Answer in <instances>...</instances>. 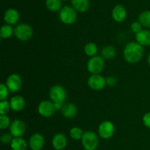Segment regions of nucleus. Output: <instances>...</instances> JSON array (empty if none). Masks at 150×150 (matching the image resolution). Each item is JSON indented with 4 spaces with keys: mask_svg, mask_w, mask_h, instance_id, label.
Instances as JSON below:
<instances>
[{
    "mask_svg": "<svg viewBox=\"0 0 150 150\" xmlns=\"http://www.w3.org/2000/svg\"><path fill=\"white\" fill-rule=\"evenodd\" d=\"M45 144V139L42 134L35 133L31 136L29 145L32 150H41Z\"/></svg>",
    "mask_w": 150,
    "mask_h": 150,
    "instance_id": "f8f14e48",
    "label": "nucleus"
},
{
    "mask_svg": "<svg viewBox=\"0 0 150 150\" xmlns=\"http://www.w3.org/2000/svg\"><path fill=\"white\" fill-rule=\"evenodd\" d=\"M98 136L103 139H109L114 136L115 133V126L114 123L109 120L102 122L98 126Z\"/></svg>",
    "mask_w": 150,
    "mask_h": 150,
    "instance_id": "0eeeda50",
    "label": "nucleus"
},
{
    "mask_svg": "<svg viewBox=\"0 0 150 150\" xmlns=\"http://www.w3.org/2000/svg\"><path fill=\"white\" fill-rule=\"evenodd\" d=\"M83 51H84V54H86L87 57H95V56H97L98 48L95 42H89L84 45Z\"/></svg>",
    "mask_w": 150,
    "mask_h": 150,
    "instance_id": "4be33fe9",
    "label": "nucleus"
},
{
    "mask_svg": "<svg viewBox=\"0 0 150 150\" xmlns=\"http://www.w3.org/2000/svg\"><path fill=\"white\" fill-rule=\"evenodd\" d=\"M139 21L143 27L150 29V10H146L139 16Z\"/></svg>",
    "mask_w": 150,
    "mask_h": 150,
    "instance_id": "b1692460",
    "label": "nucleus"
},
{
    "mask_svg": "<svg viewBox=\"0 0 150 150\" xmlns=\"http://www.w3.org/2000/svg\"><path fill=\"white\" fill-rule=\"evenodd\" d=\"M10 90L5 83H1L0 84V101L6 100L10 95Z\"/></svg>",
    "mask_w": 150,
    "mask_h": 150,
    "instance_id": "c85d7f7f",
    "label": "nucleus"
},
{
    "mask_svg": "<svg viewBox=\"0 0 150 150\" xmlns=\"http://www.w3.org/2000/svg\"><path fill=\"white\" fill-rule=\"evenodd\" d=\"M11 109L10 101L1 100L0 101V115H7V113Z\"/></svg>",
    "mask_w": 150,
    "mask_h": 150,
    "instance_id": "bb28decb",
    "label": "nucleus"
},
{
    "mask_svg": "<svg viewBox=\"0 0 150 150\" xmlns=\"http://www.w3.org/2000/svg\"><path fill=\"white\" fill-rule=\"evenodd\" d=\"M111 16H112L113 19L116 22L121 23L125 20L126 17H127V12L123 6L119 4L114 7V9L112 10V13H111Z\"/></svg>",
    "mask_w": 150,
    "mask_h": 150,
    "instance_id": "dca6fc26",
    "label": "nucleus"
},
{
    "mask_svg": "<svg viewBox=\"0 0 150 150\" xmlns=\"http://www.w3.org/2000/svg\"><path fill=\"white\" fill-rule=\"evenodd\" d=\"M82 146L85 150H95L99 145V137L93 131H85L81 139Z\"/></svg>",
    "mask_w": 150,
    "mask_h": 150,
    "instance_id": "39448f33",
    "label": "nucleus"
},
{
    "mask_svg": "<svg viewBox=\"0 0 150 150\" xmlns=\"http://www.w3.org/2000/svg\"><path fill=\"white\" fill-rule=\"evenodd\" d=\"M19 14L18 12L13 8L8 9L5 11L4 14V21L6 22V24L14 25L18 21Z\"/></svg>",
    "mask_w": 150,
    "mask_h": 150,
    "instance_id": "a211bd4d",
    "label": "nucleus"
},
{
    "mask_svg": "<svg viewBox=\"0 0 150 150\" xmlns=\"http://www.w3.org/2000/svg\"><path fill=\"white\" fill-rule=\"evenodd\" d=\"M60 21L63 23L67 25L73 24L75 23L77 18V13L76 10L70 6H64L62 8L59 14Z\"/></svg>",
    "mask_w": 150,
    "mask_h": 150,
    "instance_id": "423d86ee",
    "label": "nucleus"
},
{
    "mask_svg": "<svg viewBox=\"0 0 150 150\" xmlns=\"http://www.w3.org/2000/svg\"><path fill=\"white\" fill-rule=\"evenodd\" d=\"M72 4L76 11L84 13L89 9V0H72Z\"/></svg>",
    "mask_w": 150,
    "mask_h": 150,
    "instance_id": "aec40b11",
    "label": "nucleus"
},
{
    "mask_svg": "<svg viewBox=\"0 0 150 150\" xmlns=\"http://www.w3.org/2000/svg\"><path fill=\"white\" fill-rule=\"evenodd\" d=\"M51 144L54 149L62 150L66 147L67 144V137L64 134L62 133H56L53 137Z\"/></svg>",
    "mask_w": 150,
    "mask_h": 150,
    "instance_id": "ddd939ff",
    "label": "nucleus"
},
{
    "mask_svg": "<svg viewBox=\"0 0 150 150\" xmlns=\"http://www.w3.org/2000/svg\"><path fill=\"white\" fill-rule=\"evenodd\" d=\"M14 35L18 40L26 42L33 36V29L27 23H19L14 28Z\"/></svg>",
    "mask_w": 150,
    "mask_h": 150,
    "instance_id": "20e7f679",
    "label": "nucleus"
},
{
    "mask_svg": "<svg viewBox=\"0 0 150 150\" xmlns=\"http://www.w3.org/2000/svg\"><path fill=\"white\" fill-rule=\"evenodd\" d=\"M105 67V59L101 56L90 57L86 63V70L91 75L100 74Z\"/></svg>",
    "mask_w": 150,
    "mask_h": 150,
    "instance_id": "7ed1b4c3",
    "label": "nucleus"
},
{
    "mask_svg": "<svg viewBox=\"0 0 150 150\" xmlns=\"http://www.w3.org/2000/svg\"><path fill=\"white\" fill-rule=\"evenodd\" d=\"M45 5H46V7L49 10L53 12H56L60 10L62 3L60 0H46V1H45Z\"/></svg>",
    "mask_w": 150,
    "mask_h": 150,
    "instance_id": "393cba45",
    "label": "nucleus"
},
{
    "mask_svg": "<svg viewBox=\"0 0 150 150\" xmlns=\"http://www.w3.org/2000/svg\"><path fill=\"white\" fill-rule=\"evenodd\" d=\"M147 62H148V64H149V65L150 66V52H149V54H148V57H147Z\"/></svg>",
    "mask_w": 150,
    "mask_h": 150,
    "instance_id": "72a5a7b5",
    "label": "nucleus"
},
{
    "mask_svg": "<svg viewBox=\"0 0 150 150\" xmlns=\"http://www.w3.org/2000/svg\"><path fill=\"white\" fill-rule=\"evenodd\" d=\"M14 35V29L11 25L4 24L0 29V37L2 39H9Z\"/></svg>",
    "mask_w": 150,
    "mask_h": 150,
    "instance_id": "5701e85b",
    "label": "nucleus"
},
{
    "mask_svg": "<svg viewBox=\"0 0 150 150\" xmlns=\"http://www.w3.org/2000/svg\"><path fill=\"white\" fill-rule=\"evenodd\" d=\"M67 91L65 88L59 84H56L51 86L49 90V98L54 103L57 111L63 108L67 99Z\"/></svg>",
    "mask_w": 150,
    "mask_h": 150,
    "instance_id": "f03ea898",
    "label": "nucleus"
},
{
    "mask_svg": "<svg viewBox=\"0 0 150 150\" xmlns=\"http://www.w3.org/2000/svg\"><path fill=\"white\" fill-rule=\"evenodd\" d=\"M10 104L11 109L13 111L19 112L24 108L25 105H26V101H25L23 97L21 96V95H15V96L12 97V98L10 99Z\"/></svg>",
    "mask_w": 150,
    "mask_h": 150,
    "instance_id": "4468645a",
    "label": "nucleus"
},
{
    "mask_svg": "<svg viewBox=\"0 0 150 150\" xmlns=\"http://www.w3.org/2000/svg\"><path fill=\"white\" fill-rule=\"evenodd\" d=\"M142 122H143V124L145 127L150 129V111L149 112L146 113V114L143 116Z\"/></svg>",
    "mask_w": 150,
    "mask_h": 150,
    "instance_id": "2f4dec72",
    "label": "nucleus"
},
{
    "mask_svg": "<svg viewBox=\"0 0 150 150\" xmlns=\"http://www.w3.org/2000/svg\"><path fill=\"white\" fill-rule=\"evenodd\" d=\"M116 54H117V51L113 45H106V46L103 47L101 51V57L104 59L106 60L114 58Z\"/></svg>",
    "mask_w": 150,
    "mask_h": 150,
    "instance_id": "412c9836",
    "label": "nucleus"
},
{
    "mask_svg": "<svg viewBox=\"0 0 150 150\" xmlns=\"http://www.w3.org/2000/svg\"><path fill=\"white\" fill-rule=\"evenodd\" d=\"M27 146V142L22 137L13 138L10 143V146L13 150H26Z\"/></svg>",
    "mask_w": 150,
    "mask_h": 150,
    "instance_id": "6ab92c4d",
    "label": "nucleus"
},
{
    "mask_svg": "<svg viewBox=\"0 0 150 150\" xmlns=\"http://www.w3.org/2000/svg\"><path fill=\"white\" fill-rule=\"evenodd\" d=\"M130 29H131L132 32L136 35V34L139 33L143 29V26L138 21H134L132 23L131 26H130Z\"/></svg>",
    "mask_w": 150,
    "mask_h": 150,
    "instance_id": "c756f323",
    "label": "nucleus"
},
{
    "mask_svg": "<svg viewBox=\"0 0 150 150\" xmlns=\"http://www.w3.org/2000/svg\"><path fill=\"white\" fill-rule=\"evenodd\" d=\"M64 1H67V0H64Z\"/></svg>",
    "mask_w": 150,
    "mask_h": 150,
    "instance_id": "f704fd0d",
    "label": "nucleus"
},
{
    "mask_svg": "<svg viewBox=\"0 0 150 150\" xmlns=\"http://www.w3.org/2000/svg\"><path fill=\"white\" fill-rule=\"evenodd\" d=\"M11 125L10 117L7 115H0V128L4 130L9 128Z\"/></svg>",
    "mask_w": 150,
    "mask_h": 150,
    "instance_id": "cd10ccee",
    "label": "nucleus"
},
{
    "mask_svg": "<svg viewBox=\"0 0 150 150\" xmlns=\"http://www.w3.org/2000/svg\"><path fill=\"white\" fill-rule=\"evenodd\" d=\"M5 84L10 92H18L23 84L22 78L18 73H12L7 77Z\"/></svg>",
    "mask_w": 150,
    "mask_h": 150,
    "instance_id": "9b49d317",
    "label": "nucleus"
},
{
    "mask_svg": "<svg viewBox=\"0 0 150 150\" xmlns=\"http://www.w3.org/2000/svg\"><path fill=\"white\" fill-rule=\"evenodd\" d=\"M87 84L92 90L100 91L106 86V80L100 74L91 75L87 80Z\"/></svg>",
    "mask_w": 150,
    "mask_h": 150,
    "instance_id": "1a4fd4ad",
    "label": "nucleus"
},
{
    "mask_svg": "<svg viewBox=\"0 0 150 150\" xmlns=\"http://www.w3.org/2000/svg\"><path fill=\"white\" fill-rule=\"evenodd\" d=\"M13 137L12 136V135L10 133H3L2 136H1V142L2 144H7L11 143L12 141H13Z\"/></svg>",
    "mask_w": 150,
    "mask_h": 150,
    "instance_id": "7c9ffc66",
    "label": "nucleus"
},
{
    "mask_svg": "<svg viewBox=\"0 0 150 150\" xmlns=\"http://www.w3.org/2000/svg\"><path fill=\"white\" fill-rule=\"evenodd\" d=\"M144 54V49L142 45L137 42H130L125 46L123 57L129 64H136L142 60Z\"/></svg>",
    "mask_w": 150,
    "mask_h": 150,
    "instance_id": "f257e3e1",
    "label": "nucleus"
},
{
    "mask_svg": "<svg viewBox=\"0 0 150 150\" xmlns=\"http://www.w3.org/2000/svg\"><path fill=\"white\" fill-rule=\"evenodd\" d=\"M38 111L41 117L49 118L55 114L57 109L54 103L51 100H42L38 105Z\"/></svg>",
    "mask_w": 150,
    "mask_h": 150,
    "instance_id": "6e6552de",
    "label": "nucleus"
},
{
    "mask_svg": "<svg viewBox=\"0 0 150 150\" xmlns=\"http://www.w3.org/2000/svg\"><path fill=\"white\" fill-rule=\"evenodd\" d=\"M9 130L13 138L22 137L26 131V125L23 120L17 119L12 122Z\"/></svg>",
    "mask_w": 150,
    "mask_h": 150,
    "instance_id": "9d476101",
    "label": "nucleus"
},
{
    "mask_svg": "<svg viewBox=\"0 0 150 150\" xmlns=\"http://www.w3.org/2000/svg\"><path fill=\"white\" fill-rule=\"evenodd\" d=\"M135 38L138 43L143 47L150 46V30L143 29L140 32L135 35Z\"/></svg>",
    "mask_w": 150,
    "mask_h": 150,
    "instance_id": "2eb2a0df",
    "label": "nucleus"
},
{
    "mask_svg": "<svg viewBox=\"0 0 150 150\" xmlns=\"http://www.w3.org/2000/svg\"><path fill=\"white\" fill-rule=\"evenodd\" d=\"M62 114L64 118L73 119L77 115L78 108L76 105L73 103H65L61 110Z\"/></svg>",
    "mask_w": 150,
    "mask_h": 150,
    "instance_id": "f3484780",
    "label": "nucleus"
},
{
    "mask_svg": "<svg viewBox=\"0 0 150 150\" xmlns=\"http://www.w3.org/2000/svg\"><path fill=\"white\" fill-rule=\"evenodd\" d=\"M84 132L79 127H73L70 130V136L73 140H81Z\"/></svg>",
    "mask_w": 150,
    "mask_h": 150,
    "instance_id": "a878e982",
    "label": "nucleus"
},
{
    "mask_svg": "<svg viewBox=\"0 0 150 150\" xmlns=\"http://www.w3.org/2000/svg\"><path fill=\"white\" fill-rule=\"evenodd\" d=\"M105 80H106V85H108L110 86H114L117 83V79L114 76H108V77L105 78Z\"/></svg>",
    "mask_w": 150,
    "mask_h": 150,
    "instance_id": "473e14b6",
    "label": "nucleus"
}]
</instances>
